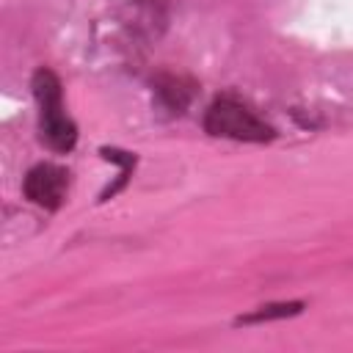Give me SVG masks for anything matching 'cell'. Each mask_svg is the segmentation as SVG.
Listing matches in <instances>:
<instances>
[{"mask_svg": "<svg viewBox=\"0 0 353 353\" xmlns=\"http://www.w3.org/2000/svg\"><path fill=\"white\" fill-rule=\"evenodd\" d=\"M204 130L215 138H232L245 143H265L276 138V130L268 121H262L251 108L232 97H221L207 108Z\"/></svg>", "mask_w": 353, "mask_h": 353, "instance_id": "obj_2", "label": "cell"}, {"mask_svg": "<svg viewBox=\"0 0 353 353\" xmlns=\"http://www.w3.org/2000/svg\"><path fill=\"white\" fill-rule=\"evenodd\" d=\"M303 309L301 301H290V303H268V306H259L256 312L251 314H243L237 317L234 323L237 325H254V323H268V320H281V317H292Z\"/></svg>", "mask_w": 353, "mask_h": 353, "instance_id": "obj_5", "label": "cell"}, {"mask_svg": "<svg viewBox=\"0 0 353 353\" xmlns=\"http://www.w3.org/2000/svg\"><path fill=\"white\" fill-rule=\"evenodd\" d=\"M154 94H157V99H160L171 113H182V110L190 105L193 83L185 80V77H176V74H160V77L154 80Z\"/></svg>", "mask_w": 353, "mask_h": 353, "instance_id": "obj_4", "label": "cell"}, {"mask_svg": "<svg viewBox=\"0 0 353 353\" xmlns=\"http://www.w3.org/2000/svg\"><path fill=\"white\" fill-rule=\"evenodd\" d=\"M66 185H69V171L55 165V163H39L25 174L22 190L25 199L44 210H58L66 199Z\"/></svg>", "mask_w": 353, "mask_h": 353, "instance_id": "obj_3", "label": "cell"}, {"mask_svg": "<svg viewBox=\"0 0 353 353\" xmlns=\"http://www.w3.org/2000/svg\"><path fill=\"white\" fill-rule=\"evenodd\" d=\"M30 88L39 105V130L41 141L55 152H72L77 143V127L63 110V91L61 80L50 69H36L30 77Z\"/></svg>", "mask_w": 353, "mask_h": 353, "instance_id": "obj_1", "label": "cell"}]
</instances>
